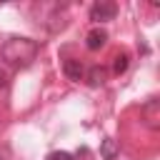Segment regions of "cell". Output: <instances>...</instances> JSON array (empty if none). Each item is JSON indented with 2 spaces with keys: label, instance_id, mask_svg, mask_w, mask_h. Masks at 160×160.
<instances>
[{
  "label": "cell",
  "instance_id": "cell-3",
  "mask_svg": "<svg viewBox=\"0 0 160 160\" xmlns=\"http://www.w3.org/2000/svg\"><path fill=\"white\" fill-rule=\"evenodd\" d=\"M142 118H145L148 128L158 130V128H160V102H158V100H148L145 108H142Z\"/></svg>",
  "mask_w": 160,
  "mask_h": 160
},
{
  "label": "cell",
  "instance_id": "cell-8",
  "mask_svg": "<svg viewBox=\"0 0 160 160\" xmlns=\"http://www.w3.org/2000/svg\"><path fill=\"white\" fill-rule=\"evenodd\" d=\"M128 70V55L125 52H120V55H115V62H112V72L115 75H122Z\"/></svg>",
  "mask_w": 160,
  "mask_h": 160
},
{
  "label": "cell",
  "instance_id": "cell-9",
  "mask_svg": "<svg viewBox=\"0 0 160 160\" xmlns=\"http://www.w3.org/2000/svg\"><path fill=\"white\" fill-rule=\"evenodd\" d=\"M48 160H72V155H70V152H65V150H55V152H50V155H48Z\"/></svg>",
  "mask_w": 160,
  "mask_h": 160
},
{
  "label": "cell",
  "instance_id": "cell-4",
  "mask_svg": "<svg viewBox=\"0 0 160 160\" xmlns=\"http://www.w3.org/2000/svg\"><path fill=\"white\" fill-rule=\"evenodd\" d=\"M105 42H108V32H105L102 28H95V30H90V32H88V38H85V45H88V50H100Z\"/></svg>",
  "mask_w": 160,
  "mask_h": 160
},
{
  "label": "cell",
  "instance_id": "cell-5",
  "mask_svg": "<svg viewBox=\"0 0 160 160\" xmlns=\"http://www.w3.org/2000/svg\"><path fill=\"white\" fill-rule=\"evenodd\" d=\"M62 70H65L68 80H75V82H80V80H82V75H85V70H82V62H80V60H65V62H62Z\"/></svg>",
  "mask_w": 160,
  "mask_h": 160
},
{
  "label": "cell",
  "instance_id": "cell-2",
  "mask_svg": "<svg viewBox=\"0 0 160 160\" xmlns=\"http://www.w3.org/2000/svg\"><path fill=\"white\" fill-rule=\"evenodd\" d=\"M115 15H118V5H115V2H108V0L95 2V5L90 8V20H95V22H108V20H112Z\"/></svg>",
  "mask_w": 160,
  "mask_h": 160
},
{
  "label": "cell",
  "instance_id": "cell-10",
  "mask_svg": "<svg viewBox=\"0 0 160 160\" xmlns=\"http://www.w3.org/2000/svg\"><path fill=\"white\" fill-rule=\"evenodd\" d=\"M0 85H5V72L0 70Z\"/></svg>",
  "mask_w": 160,
  "mask_h": 160
},
{
  "label": "cell",
  "instance_id": "cell-7",
  "mask_svg": "<svg viewBox=\"0 0 160 160\" xmlns=\"http://www.w3.org/2000/svg\"><path fill=\"white\" fill-rule=\"evenodd\" d=\"M100 155H102V160H115V155H118V142H115L112 138H105L102 145H100Z\"/></svg>",
  "mask_w": 160,
  "mask_h": 160
},
{
  "label": "cell",
  "instance_id": "cell-6",
  "mask_svg": "<svg viewBox=\"0 0 160 160\" xmlns=\"http://www.w3.org/2000/svg\"><path fill=\"white\" fill-rule=\"evenodd\" d=\"M105 78H108V72H105V68H100V65H95V68H90V70H88V85H90V88L102 85V82H105Z\"/></svg>",
  "mask_w": 160,
  "mask_h": 160
},
{
  "label": "cell",
  "instance_id": "cell-11",
  "mask_svg": "<svg viewBox=\"0 0 160 160\" xmlns=\"http://www.w3.org/2000/svg\"><path fill=\"white\" fill-rule=\"evenodd\" d=\"M0 160H2V155H0Z\"/></svg>",
  "mask_w": 160,
  "mask_h": 160
},
{
  "label": "cell",
  "instance_id": "cell-1",
  "mask_svg": "<svg viewBox=\"0 0 160 160\" xmlns=\"http://www.w3.org/2000/svg\"><path fill=\"white\" fill-rule=\"evenodd\" d=\"M38 52H40V45L35 40H30V38H8L2 42V48H0L2 60L8 65H12V68H28V65H32L35 58H38Z\"/></svg>",
  "mask_w": 160,
  "mask_h": 160
}]
</instances>
